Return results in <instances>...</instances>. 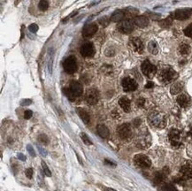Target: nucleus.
<instances>
[{"instance_id":"4be33fe9","label":"nucleus","mask_w":192,"mask_h":191,"mask_svg":"<svg viewBox=\"0 0 192 191\" xmlns=\"http://www.w3.org/2000/svg\"><path fill=\"white\" fill-rule=\"evenodd\" d=\"M97 132L100 136V137L104 138V139H106V138L109 137V135H110L109 129L105 125H98L97 127Z\"/></svg>"},{"instance_id":"2eb2a0df","label":"nucleus","mask_w":192,"mask_h":191,"mask_svg":"<svg viewBox=\"0 0 192 191\" xmlns=\"http://www.w3.org/2000/svg\"><path fill=\"white\" fill-rule=\"evenodd\" d=\"M98 29V28L96 23H90V24L85 25L83 29V36L84 37H91L97 33Z\"/></svg>"},{"instance_id":"37998d69","label":"nucleus","mask_w":192,"mask_h":191,"mask_svg":"<svg viewBox=\"0 0 192 191\" xmlns=\"http://www.w3.org/2000/svg\"><path fill=\"white\" fill-rule=\"evenodd\" d=\"M149 15H150V17L152 18V19H153V20H159V18H160V15L159 14H154V13H149Z\"/></svg>"},{"instance_id":"5701e85b","label":"nucleus","mask_w":192,"mask_h":191,"mask_svg":"<svg viewBox=\"0 0 192 191\" xmlns=\"http://www.w3.org/2000/svg\"><path fill=\"white\" fill-rule=\"evenodd\" d=\"M77 113L80 116V118L83 120V121L85 123V124H88L90 120V114L88 113L87 111H85L84 109L83 108H77Z\"/></svg>"},{"instance_id":"7c9ffc66","label":"nucleus","mask_w":192,"mask_h":191,"mask_svg":"<svg viewBox=\"0 0 192 191\" xmlns=\"http://www.w3.org/2000/svg\"><path fill=\"white\" fill-rule=\"evenodd\" d=\"M137 13H138V11H137L136 9L129 7L126 10V13H125V14H129V16H135V15H136V14H137Z\"/></svg>"},{"instance_id":"e433bc0d","label":"nucleus","mask_w":192,"mask_h":191,"mask_svg":"<svg viewBox=\"0 0 192 191\" xmlns=\"http://www.w3.org/2000/svg\"><path fill=\"white\" fill-rule=\"evenodd\" d=\"M29 29L31 33H36L38 30V26L36 24H31L30 26L29 27Z\"/></svg>"},{"instance_id":"1a4fd4ad","label":"nucleus","mask_w":192,"mask_h":191,"mask_svg":"<svg viewBox=\"0 0 192 191\" xmlns=\"http://www.w3.org/2000/svg\"><path fill=\"white\" fill-rule=\"evenodd\" d=\"M135 23L131 20H124L121 21L118 25V30L123 34H130L134 30Z\"/></svg>"},{"instance_id":"09e8293b","label":"nucleus","mask_w":192,"mask_h":191,"mask_svg":"<svg viewBox=\"0 0 192 191\" xmlns=\"http://www.w3.org/2000/svg\"><path fill=\"white\" fill-rule=\"evenodd\" d=\"M189 135H190V136H191L192 137V127L191 128H190V132H189Z\"/></svg>"},{"instance_id":"473e14b6","label":"nucleus","mask_w":192,"mask_h":191,"mask_svg":"<svg viewBox=\"0 0 192 191\" xmlns=\"http://www.w3.org/2000/svg\"><path fill=\"white\" fill-rule=\"evenodd\" d=\"M183 32H184L186 36H188V37H192V23L191 24H190V25L185 29Z\"/></svg>"},{"instance_id":"6ab92c4d","label":"nucleus","mask_w":192,"mask_h":191,"mask_svg":"<svg viewBox=\"0 0 192 191\" xmlns=\"http://www.w3.org/2000/svg\"><path fill=\"white\" fill-rule=\"evenodd\" d=\"M133 21L135 25L140 28H145L149 25V19L146 16H137L134 19Z\"/></svg>"},{"instance_id":"f257e3e1","label":"nucleus","mask_w":192,"mask_h":191,"mask_svg":"<svg viewBox=\"0 0 192 191\" xmlns=\"http://www.w3.org/2000/svg\"><path fill=\"white\" fill-rule=\"evenodd\" d=\"M63 91L70 101H74L77 97H80L83 94V88L80 82L76 81H72L70 82L69 88H65Z\"/></svg>"},{"instance_id":"cd10ccee","label":"nucleus","mask_w":192,"mask_h":191,"mask_svg":"<svg viewBox=\"0 0 192 191\" xmlns=\"http://www.w3.org/2000/svg\"><path fill=\"white\" fill-rule=\"evenodd\" d=\"M190 45L187 44H181L179 47V52L182 55H187V54L190 52Z\"/></svg>"},{"instance_id":"4c0bfd02","label":"nucleus","mask_w":192,"mask_h":191,"mask_svg":"<svg viewBox=\"0 0 192 191\" xmlns=\"http://www.w3.org/2000/svg\"><path fill=\"white\" fill-rule=\"evenodd\" d=\"M144 104H145V99L144 97H139L136 101V105L138 107H144Z\"/></svg>"},{"instance_id":"412c9836","label":"nucleus","mask_w":192,"mask_h":191,"mask_svg":"<svg viewBox=\"0 0 192 191\" xmlns=\"http://www.w3.org/2000/svg\"><path fill=\"white\" fill-rule=\"evenodd\" d=\"M125 13L121 11V10H117L115 11L112 16H111V18H110V21H113V22H119V21H121L123 19H124V17H125Z\"/></svg>"},{"instance_id":"9b49d317","label":"nucleus","mask_w":192,"mask_h":191,"mask_svg":"<svg viewBox=\"0 0 192 191\" xmlns=\"http://www.w3.org/2000/svg\"><path fill=\"white\" fill-rule=\"evenodd\" d=\"M117 133L119 135V136L121 139H128L132 135V130H131V126L129 123H125L122 124L121 126H120L117 129Z\"/></svg>"},{"instance_id":"20e7f679","label":"nucleus","mask_w":192,"mask_h":191,"mask_svg":"<svg viewBox=\"0 0 192 191\" xmlns=\"http://www.w3.org/2000/svg\"><path fill=\"white\" fill-rule=\"evenodd\" d=\"M168 138L171 144L178 148L182 145V133L180 130L176 129V128H172V129L169 131L168 134Z\"/></svg>"},{"instance_id":"72a5a7b5","label":"nucleus","mask_w":192,"mask_h":191,"mask_svg":"<svg viewBox=\"0 0 192 191\" xmlns=\"http://www.w3.org/2000/svg\"><path fill=\"white\" fill-rule=\"evenodd\" d=\"M41 163H42V167H43V169H44V174H45L47 176H52V173H51V171H50L49 167L46 166V164H45L44 161H42Z\"/></svg>"},{"instance_id":"79ce46f5","label":"nucleus","mask_w":192,"mask_h":191,"mask_svg":"<svg viewBox=\"0 0 192 191\" xmlns=\"http://www.w3.org/2000/svg\"><path fill=\"white\" fill-rule=\"evenodd\" d=\"M31 103H32V101L30 99H24L22 100V102L21 103V105H29Z\"/></svg>"},{"instance_id":"a211bd4d","label":"nucleus","mask_w":192,"mask_h":191,"mask_svg":"<svg viewBox=\"0 0 192 191\" xmlns=\"http://www.w3.org/2000/svg\"><path fill=\"white\" fill-rule=\"evenodd\" d=\"M119 105L122 108V110L125 113H129L131 108L130 100L127 97H122L119 100Z\"/></svg>"},{"instance_id":"a18cd8bd","label":"nucleus","mask_w":192,"mask_h":191,"mask_svg":"<svg viewBox=\"0 0 192 191\" xmlns=\"http://www.w3.org/2000/svg\"><path fill=\"white\" fill-rule=\"evenodd\" d=\"M154 86V83L152 82H147V84L145 85V88L146 89H151V88H153Z\"/></svg>"},{"instance_id":"c9c22d12","label":"nucleus","mask_w":192,"mask_h":191,"mask_svg":"<svg viewBox=\"0 0 192 191\" xmlns=\"http://www.w3.org/2000/svg\"><path fill=\"white\" fill-rule=\"evenodd\" d=\"M109 21H110V20H107L106 17H104V18L99 19V23L103 26V27H106L108 24H109Z\"/></svg>"},{"instance_id":"c85d7f7f","label":"nucleus","mask_w":192,"mask_h":191,"mask_svg":"<svg viewBox=\"0 0 192 191\" xmlns=\"http://www.w3.org/2000/svg\"><path fill=\"white\" fill-rule=\"evenodd\" d=\"M49 7V3L47 0H41L38 4V8L40 11L42 12H45Z\"/></svg>"},{"instance_id":"f8f14e48","label":"nucleus","mask_w":192,"mask_h":191,"mask_svg":"<svg viewBox=\"0 0 192 191\" xmlns=\"http://www.w3.org/2000/svg\"><path fill=\"white\" fill-rule=\"evenodd\" d=\"M80 52L83 57L91 58L95 54V48L91 43H85L80 48Z\"/></svg>"},{"instance_id":"c03bdc74","label":"nucleus","mask_w":192,"mask_h":191,"mask_svg":"<svg viewBox=\"0 0 192 191\" xmlns=\"http://www.w3.org/2000/svg\"><path fill=\"white\" fill-rule=\"evenodd\" d=\"M133 123H134V126H135L136 128H137L139 125L141 124V120H140L139 119H136V120H134V122Z\"/></svg>"},{"instance_id":"b1692460","label":"nucleus","mask_w":192,"mask_h":191,"mask_svg":"<svg viewBox=\"0 0 192 191\" xmlns=\"http://www.w3.org/2000/svg\"><path fill=\"white\" fill-rule=\"evenodd\" d=\"M182 89H183V83L182 82H175V84H173V86L171 87L170 91H171V94L176 95V94L182 91Z\"/></svg>"},{"instance_id":"ddd939ff","label":"nucleus","mask_w":192,"mask_h":191,"mask_svg":"<svg viewBox=\"0 0 192 191\" xmlns=\"http://www.w3.org/2000/svg\"><path fill=\"white\" fill-rule=\"evenodd\" d=\"M191 15V10L188 9H178L176 10L172 16L178 21H186Z\"/></svg>"},{"instance_id":"de8ad7c7","label":"nucleus","mask_w":192,"mask_h":191,"mask_svg":"<svg viewBox=\"0 0 192 191\" xmlns=\"http://www.w3.org/2000/svg\"><path fill=\"white\" fill-rule=\"evenodd\" d=\"M103 190L104 191H115L113 189H110V188H103Z\"/></svg>"},{"instance_id":"c756f323","label":"nucleus","mask_w":192,"mask_h":191,"mask_svg":"<svg viewBox=\"0 0 192 191\" xmlns=\"http://www.w3.org/2000/svg\"><path fill=\"white\" fill-rule=\"evenodd\" d=\"M81 137H82L83 141V143H84L86 145H91V144H92L91 141L90 140V138L88 137V136H87L85 133H82V135H81Z\"/></svg>"},{"instance_id":"4468645a","label":"nucleus","mask_w":192,"mask_h":191,"mask_svg":"<svg viewBox=\"0 0 192 191\" xmlns=\"http://www.w3.org/2000/svg\"><path fill=\"white\" fill-rule=\"evenodd\" d=\"M180 174L182 179H190L192 178V163L191 162H186L182 166L180 169Z\"/></svg>"},{"instance_id":"49530a36","label":"nucleus","mask_w":192,"mask_h":191,"mask_svg":"<svg viewBox=\"0 0 192 191\" xmlns=\"http://www.w3.org/2000/svg\"><path fill=\"white\" fill-rule=\"evenodd\" d=\"M18 158H19V159H21V160H22V161L26 160V158H25V156H24L23 154H21V153L18 154Z\"/></svg>"},{"instance_id":"7ed1b4c3","label":"nucleus","mask_w":192,"mask_h":191,"mask_svg":"<svg viewBox=\"0 0 192 191\" xmlns=\"http://www.w3.org/2000/svg\"><path fill=\"white\" fill-rule=\"evenodd\" d=\"M178 76L177 73L171 67H166L162 69L159 74V80L164 83H170L175 81Z\"/></svg>"},{"instance_id":"0eeeda50","label":"nucleus","mask_w":192,"mask_h":191,"mask_svg":"<svg viewBox=\"0 0 192 191\" xmlns=\"http://www.w3.org/2000/svg\"><path fill=\"white\" fill-rule=\"evenodd\" d=\"M142 72L148 78H153L157 73V67L152 65L149 60H144L142 64Z\"/></svg>"},{"instance_id":"423d86ee","label":"nucleus","mask_w":192,"mask_h":191,"mask_svg":"<svg viewBox=\"0 0 192 191\" xmlns=\"http://www.w3.org/2000/svg\"><path fill=\"white\" fill-rule=\"evenodd\" d=\"M63 68L67 74H74L77 69L76 59L74 56H69L63 62Z\"/></svg>"},{"instance_id":"9d476101","label":"nucleus","mask_w":192,"mask_h":191,"mask_svg":"<svg viewBox=\"0 0 192 191\" xmlns=\"http://www.w3.org/2000/svg\"><path fill=\"white\" fill-rule=\"evenodd\" d=\"M123 90L126 92L135 91L137 89V83L136 82L130 77H125L121 82Z\"/></svg>"},{"instance_id":"ea45409f","label":"nucleus","mask_w":192,"mask_h":191,"mask_svg":"<svg viewBox=\"0 0 192 191\" xmlns=\"http://www.w3.org/2000/svg\"><path fill=\"white\" fill-rule=\"evenodd\" d=\"M25 174H26V176H27L29 179H32V177H33V169L28 168L26 170Z\"/></svg>"},{"instance_id":"58836bf2","label":"nucleus","mask_w":192,"mask_h":191,"mask_svg":"<svg viewBox=\"0 0 192 191\" xmlns=\"http://www.w3.org/2000/svg\"><path fill=\"white\" fill-rule=\"evenodd\" d=\"M32 115H33L32 111H30V110H27V111H25V113H24V119L29 120L31 117H32Z\"/></svg>"},{"instance_id":"dca6fc26","label":"nucleus","mask_w":192,"mask_h":191,"mask_svg":"<svg viewBox=\"0 0 192 191\" xmlns=\"http://www.w3.org/2000/svg\"><path fill=\"white\" fill-rule=\"evenodd\" d=\"M136 145L138 146L139 148H142V149L148 148L149 146L151 145V136H150L149 133L139 136L138 138H137V141H136Z\"/></svg>"},{"instance_id":"f03ea898","label":"nucleus","mask_w":192,"mask_h":191,"mask_svg":"<svg viewBox=\"0 0 192 191\" xmlns=\"http://www.w3.org/2000/svg\"><path fill=\"white\" fill-rule=\"evenodd\" d=\"M148 121L151 126L157 128H164L167 125L166 116L159 112H152L148 116Z\"/></svg>"},{"instance_id":"f704fd0d","label":"nucleus","mask_w":192,"mask_h":191,"mask_svg":"<svg viewBox=\"0 0 192 191\" xmlns=\"http://www.w3.org/2000/svg\"><path fill=\"white\" fill-rule=\"evenodd\" d=\"M38 141L40 143H44V144L48 143V138H47V136L45 135H40L38 137Z\"/></svg>"},{"instance_id":"a878e982","label":"nucleus","mask_w":192,"mask_h":191,"mask_svg":"<svg viewBox=\"0 0 192 191\" xmlns=\"http://www.w3.org/2000/svg\"><path fill=\"white\" fill-rule=\"evenodd\" d=\"M165 176H166V174H165L164 171L156 173V174L154 176V182L156 184L161 183L162 181H164V179H165Z\"/></svg>"},{"instance_id":"a19ab883","label":"nucleus","mask_w":192,"mask_h":191,"mask_svg":"<svg viewBox=\"0 0 192 191\" xmlns=\"http://www.w3.org/2000/svg\"><path fill=\"white\" fill-rule=\"evenodd\" d=\"M27 148H28V151H29V153L30 154L31 156H32V157H36V152H35L34 149L32 148V146L28 145L27 146Z\"/></svg>"},{"instance_id":"39448f33","label":"nucleus","mask_w":192,"mask_h":191,"mask_svg":"<svg viewBox=\"0 0 192 191\" xmlns=\"http://www.w3.org/2000/svg\"><path fill=\"white\" fill-rule=\"evenodd\" d=\"M134 163L140 168H148L152 166L151 159L144 154H138L134 158Z\"/></svg>"},{"instance_id":"2f4dec72","label":"nucleus","mask_w":192,"mask_h":191,"mask_svg":"<svg viewBox=\"0 0 192 191\" xmlns=\"http://www.w3.org/2000/svg\"><path fill=\"white\" fill-rule=\"evenodd\" d=\"M162 191H177L176 189L171 185V184H165L163 187H162Z\"/></svg>"},{"instance_id":"aec40b11","label":"nucleus","mask_w":192,"mask_h":191,"mask_svg":"<svg viewBox=\"0 0 192 191\" xmlns=\"http://www.w3.org/2000/svg\"><path fill=\"white\" fill-rule=\"evenodd\" d=\"M177 103L181 107L186 108V107L189 106V105L190 103V97L188 96H186L184 94H182L177 97Z\"/></svg>"},{"instance_id":"6e6552de","label":"nucleus","mask_w":192,"mask_h":191,"mask_svg":"<svg viewBox=\"0 0 192 191\" xmlns=\"http://www.w3.org/2000/svg\"><path fill=\"white\" fill-rule=\"evenodd\" d=\"M85 100L89 105H94L99 100V93L96 89H89L85 94Z\"/></svg>"},{"instance_id":"393cba45","label":"nucleus","mask_w":192,"mask_h":191,"mask_svg":"<svg viewBox=\"0 0 192 191\" xmlns=\"http://www.w3.org/2000/svg\"><path fill=\"white\" fill-rule=\"evenodd\" d=\"M148 50L149 52L153 55H156V54L159 52V46H158V44L155 42V41H151L148 44Z\"/></svg>"},{"instance_id":"bb28decb","label":"nucleus","mask_w":192,"mask_h":191,"mask_svg":"<svg viewBox=\"0 0 192 191\" xmlns=\"http://www.w3.org/2000/svg\"><path fill=\"white\" fill-rule=\"evenodd\" d=\"M172 23H173L172 17H168L167 19H164V20H162L160 21H159V26L162 27V28H168V27H170L172 25Z\"/></svg>"},{"instance_id":"f3484780","label":"nucleus","mask_w":192,"mask_h":191,"mask_svg":"<svg viewBox=\"0 0 192 191\" xmlns=\"http://www.w3.org/2000/svg\"><path fill=\"white\" fill-rule=\"evenodd\" d=\"M130 45L132 47V49L138 52V53H142L144 52V44L142 42V40L138 37H134L130 40Z\"/></svg>"}]
</instances>
